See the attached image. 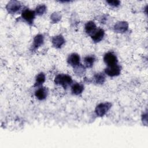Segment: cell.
Instances as JSON below:
<instances>
[{"mask_svg":"<svg viewBox=\"0 0 148 148\" xmlns=\"http://www.w3.org/2000/svg\"><path fill=\"white\" fill-rule=\"evenodd\" d=\"M55 84L62 86L64 88H66L68 86L72 84V77L66 74H58L54 79Z\"/></svg>","mask_w":148,"mask_h":148,"instance_id":"1","label":"cell"},{"mask_svg":"<svg viewBox=\"0 0 148 148\" xmlns=\"http://www.w3.org/2000/svg\"><path fill=\"white\" fill-rule=\"evenodd\" d=\"M35 16L36 13L35 11L31 10L28 8H25L22 10L21 17L28 24L32 25L34 23Z\"/></svg>","mask_w":148,"mask_h":148,"instance_id":"2","label":"cell"},{"mask_svg":"<svg viewBox=\"0 0 148 148\" xmlns=\"http://www.w3.org/2000/svg\"><path fill=\"white\" fill-rule=\"evenodd\" d=\"M112 107V103L110 102H103L98 104L95 109V113L99 117H102L108 112Z\"/></svg>","mask_w":148,"mask_h":148,"instance_id":"3","label":"cell"},{"mask_svg":"<svg viewBox=\"0 0 148 148\" xmlns=\"http://www.w3.org/2000/svg\"><path fill=\"white\" fill-rule=\"evenodd\" d=\"M21 8L22 5L21 3L17 1H10L6 6L7 11L10 14H15L18 12Z\"/></svg>","mask_w":148,"mask_h":148,"instance_id":"4","label":"cell"},{"mask_svg":"<svg viewBox=\"0 0 148 148\" xmlns=\"http://www.w3.org/2000/svg\"><path fill=\"white\" fill-rule=\"evenodd\" d=\"M121 72V67L118 64L107 66L105 69V73L110 77L119 76Z\"/></svg>","mask_w":148,"mask_h":148,"instance_id":"5","label":"cell"},{"mask_svg":"<svg viewBox=\"0 0 148 148\" xmlns=\"http://www.w3.org/2000/svg\"><path fill=\"white\" fill-rule=\"evenodd\" d=\"M103 61L107 66H111L117 64V58L112 52H108L103 57Z\"/></svg>","mask_w":148,"mask_h":148,"instance_id":"6","label":"cell"},{"mask_svg":"<svg viewBox=\"0 0 148 148\" xmlns=\"http://www.w3.org/2000/svg\"><path fill=\"white\" fill-rule=\"evenodd\" d=\"M113 29L117 33H124L128 29V24L126 21H119L114 24Z\"/></svg>","mask_w":148,"mask_h":148,"instance_id":"7","label":"cell"},{"mask_svg":"<svg viewBox=\"0 0 148 148\" xmlns=\"http://www.w3.org/2000/svg\"><path fill=\"white\" fill-rule=\"evenodd\" d=\"M80 57L79 55L77 53L71 54L67 58L68 64L71 66H72L73 68L79 65L80 64Z\"/></svg>","mask_w":148,"mask_h":148,"instance_id":"8","label":"cell"},{"mask_svg":"<svg viewBox=\"0 0 148 148\" xmlns=\"http://www.w3.org/2000/svg\"><path fill=\"white\" fill-rule=\"evenodd\" d=\"M104 35H105L104 30L102 28H98L91 35V38L94 42L98 43L103 39Z\"/></svg>","mask_w":148,"mask_h":148,"instance_id":"9","label":"cell"},{"mask_svg":"<svg viewBox=\"0 0 148 148\" xmlns=\"http://www.w3.org/2000/svg\"><path fill=\"white\" fill-rule=\"evenodd\" d=\"M65 39L63 36L61 35H56L51 38V43L53 46L56 48H61L65 43Z\"/></svg>","mask_w":148,"mask_h":148,"instance_id":"10","label":"cell"},{"mask_svg":"<svg viewBox=\"0 0 148 148\" xmlns=\"http://www.w3.org/2000/svg\"><path fill=\"white\" fill-rule=\"evenodd\" d=\"M44 42V36L42 34L36 35L33 40V43L32 45V50H35L38 49L40 46H41Z\"/></svg>","mask_w":148,"mask_h":148,"instance_id":"11","label":"cell"},{"mask_svg":"<svg viewBox=\"0 0 148 148\" xmlns=\"http://www.w3.org/2000/svg\"><path fill=\"white\" fill-rule=\"evenodd\" d=\"M48 94V90L45 87H39L35 92V95L39 100H44Z\"/></svg>","mask_w":148,"mask_h":148,"instance_id":"12","label":"cell"},{"mask_svg":"<svg viewBox=\"0 0 148 148\" xmlns=\"http://www.w3.org/2000/svg\"><path fill=\"white\" fill-rule=\"evenodd\" d=\"M84 90V86L82 84L75 83L71 86V92L75 95H79L81 94Z\"/></svg>","mask_w":148,"mask_h":148,"instance_id":"13","label":"cell"},{"mask_svg":"<svg viewBox=\"0 0 148 148\" xmlns=\"http://www.w3.org/2000/svg\"><path fill=\"white\" fill-rule=\"evenodd\" d=\"M84 29L86 34L91 36L96 31L97 28L94 21H89L85 24Z\"/></svg>","mask_w":148,"mask_h":148,"instance_id":"14","label":"cell"},{"mask_svg":"<svg viewBox=\"0 0 148 148\" xmlns=\"http://www.w3.org/2000/svg\"><path fill=\"white\" fill-rule=\"evenodd\" d=\"M95 60H96V58L94 55H90V56H87L85 57L84 58V66L87 68H91L93 66Z\"/></svg>","mask_w":148,"mask_h":148,"instance_id":"15","label":"cell"},{"mask_svg":"<svg viewBox=\"0 0 148 148\" xmlns=\"http://www.w3.org/2000/svg\"><path fill=\"white\" fill-rule=\"evenodd\" d=\"M93 82L97 84H102L105 81V76L103 73H95L93 76Z\"/></svg>","mask_w":148,"mask_h":148,"instance_id":"16","label":"cell"},{"mask_svg":"<svg viewBox=\"0 0 148 148\" xmlns=\"http://www.w3.org/2000/svg\"><path fill=\"white\" fill-rule=\"evenodd\" d=\"M73 72L76 75L79 76H82L86 72V67L84 66V65L80 64L77 66L73 68Z\"/></svg>","mask_w":148,"mask_h":148,"instance_id":"17","label":"cell"},{"mask_svg":"<svg viewBox=\"0 0 148 148\" xmlns=\"http://www.w3.org/2000/svg\"><path fill=\"white\" fill-rule=\"evenodd\" d=\"M45 79H46L45 75L43 72L39 73L36 77L34 86L37 87V86H41L45 82Z\"/></svg>","mask_w":148,"mask_h":148,"instance_id":"18","label":"cell"},{"mask_svg":"<svg viewBox=\"0 0 148 148\" xmlns=\"http://www.w3.org/2000/svg\"><path fill=\"white\" fill-rule=\"evenodd\" d=\"M46 9H47V7L45 4H40L36 6V8H35V12L36 15L42 16L46 12Z\"/></svg>","mask_w":148,"mask_h":148,"instance_id":"19","label":"cell"},{"mask_svg":"<svg viewBox=\"0 0 148 148\" xmlns=\"http://www.w3.org/2000/svg\"><path fill=\"white\" fill-rule=\"evenodd\" d=\"M61 18V16L59 13L57 12H54L51 14L50 16V20L52 23H58Z\"/></svg>","mask_w":148,"mask_h":148,"instance_id":"20","label":"cell"},{"mask_svg":"<svg viewBox=\"0 0 148 148\" xmlns=\"http://www.w3.org/2000/svg\"><path fill=\"white\" fill-rule=\"evenodd\" d=\"M106 2L112 6L113 7H117L120 5V1H117V0H114V1H107Z\"/></svg>","mask_w":148,"mask_h":148,"instance_id":"21","label":"cell"}]
</instances>
